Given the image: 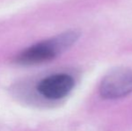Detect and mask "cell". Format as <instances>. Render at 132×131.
<instances>
[{
    "label": "cell",
    "mask_w": 132,
    "mask_h": 131,
    "mask_svg": "<svg viewBox=\"0 0 132 131\" xmlns=\"http://www.w3.org/2000/svg\"><path fill=\"white\" fill-rule=\"evenodd\" d=\"M100 93L104 99L123 98L132 93V69L118 67L107 74L100 84Z\"/></svg>",
    "instance_id": "cell-2"
},
{
    "label": "cell",
    "mask_w": 132,
    "mask_h": 131,
    "mask_svg": "<svg viewBox=\"0 0 132 131\" xmlns=\"http://www.w3.org/2000/svg\"><path fill=\"white\" fill-rule=\"evenodd\" d=\"M80 37L77 31H68L25 49L15 57L20 65H38L57 58L74 45Z\"/></svg>",
    "instance_id": "cell-1"
},
{
    "label": "cell",
    "mask_w": 132,
    "mask_h": 131,
    "mask_svg": "<svg viewBox=\"0 0 132 131\" xmlns=\"http://www.w3.org/2000/svg\"><path fill=\"white\" fill-rule=\"evenodd\" d=\"M75 86V80L68 74H56L42 80L37 85L40 95L49 100H59L69 94Z\"/></svg>",
    "instance_id": "cell-3"
}]
</instances>
